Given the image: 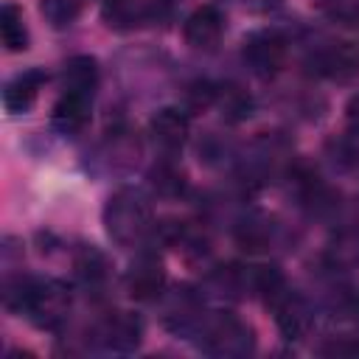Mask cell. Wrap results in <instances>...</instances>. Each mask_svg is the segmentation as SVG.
I'll return each mask as SVG.
<instances>
[{
    "label": "cell",
    "instance_id": "obj_17",
    "mask_svg": "<svg viewBox=\"0 0 359 359\" xmlns=\"http://www.w3.org/2000/svg\"><path fill=\"white\" fill-rule=\"evenodd\" d=\"M73 269H76V275L84 283H98V280L107 278V269L109 266H107L104 252H98L95 247H81L76 252V258H73Z\"/></svg>",
    "mask_w": 359,
    "mask_h": 359
},
{
    "label": "cell",
    "instance_id": "obj_19",
    "mask_svg": "<svg viewBox=\"0 0 359 359\" xmlns=\"http://www.w3.org/2000/svg\"><path fill=\"white\" fill-rule=\"evenodd\" d=\"M39 11L48 25L53 28H67L79 17V0H42Z\"/></svg>",
    "mask_w": 359,
    "mask_h": 359
},
{
    "label": "cell",
    "instance_id": "obj_15",
    "mask_svg": "<svg viewBox=\"0 0 359 359\" xmlns=\"http://www.w3.org/2000/svg\"><path fill=\"white\" fill-rule=\"evenodd\" d=\"M62 81H65V90H70V93L93 95V90H95V84H98L95 59H93V56H76V59H70V62L65 65Z\"/></svg>",
    "mask_w": 359,
    "mask_h": 359
},
{
    "label": "cell",
    "instance_id": "obj_14",
    "mask_svg": "<svg viewBox=\"0 0 359 359\" xmlns=\"http://www.w3.org/2000/svg\"><path fill=\"white\" fill-rule=\"evenodd\" d=\"M0 39H3L6 50H11V53H20L28 48V28H25L20 6H14V3H3V8H0Z\"/></svg>",
    "mask_w": 359,
    "mask_h": 359
},
{
    "label": "cell",
    "instance_id": "obj_1",
    "mask_svg": "<svg viewBox=\"0 0 359 359\" xmlns=\"http://www.w3.org/2000/svg\"><path fill=\"white\" fill-rule=\"evenodd\" d=\"M6 306L25 314L39 328H56L70 309V292L59 280H6Z\"/></svg>",
    "mask_w": 359,
    "mask_h": 359
},
{
    "label": "cell",
    "instance_id": "obj_24",
    "mask_svg": "<svg viewBox=\"0 0 359 359\" xmlns=\"http://www.w3.org/2000/svg\"><path fill=\"white\" fill-rule=\"evenodd\" d=\"M104 3H112V0H104Z\"/></svg>",
    "mask_w": 359,
    "mask_h": 359
},
{
    "label": "cell",
    "instance_id": "obj_9",
    "mask_svg": "<svg viewBox=\"0 0 359 359\" xmlns=\"http://www.w3.org/2000/svg\"><path fill=\"white\" fill-rule=\"evenodd\" d=\"M320 73L337 84H348L359 76V45L356 42H337L325 48L317 59Z\"/></svg>",
    "mask_w": 359,
    "mask_h": 359
},
{
    "label": "cell",
    "instance_id": "obj_7",
    "mask_svg": "<svg viewBox=\"0 0 359 359\" xmlns=\"http://www.w3.org/2000/svg\"><path fill=\"white\" fill-rule=\"evenodd\" d=\"M165 286V269L157 255L143 252L126 269V289L135 300H154Z\"/></svg>",
    "mask_w": 359,
    "mask_h": 359
},
{
    "label": "cell",
    "instance_id": "obj_18",
    "mask_svg": "<svg viewBox=\"0 0 359 359\" xmlns=\"http://www.w3.org/2000/svg\"><path fill=\"white\" fill-rule=\"evenodd\" d=\"M104 20L115 28H132L143 20V6L135 0H112L104 3Z\"/></svg>",
    "mask_w": 359,
    "mask_h": 359
},
{
    "label": "cell",
    "instance_id": "obj_11",
    "mask_svg": "<svg viewBox=\"0 0 359 359\" xmlns=\"http://www.w3.org/2000/svg\"><path fill=\"white\" fill-rule=\"evenodd\" d=\"M149 129H151V137H154L160 146H165V149H180V146L188 140L191 121H188V115H185L182 109L165 107V109H160V112L151 118Z\"/></svg>",
    "mask_w": 359,
    "mask_h": 359
},
{
    "label": "cell",
    "instance_id": "obj_8",
    "mask_svg": "<svg viewBox=\"0 0 359 359\" xmlns=\"http://www.w3.org/2000/svg\"><path fill=\"white\" fill-rule=\"evenodd\" d=\"M272 309H275V323H278V328L286 339H303L309 334L311 309L306 306L303 297H297L292 292H283L280 297L272 300Z\"/></svg>",
    "mask_w": 359,
    "mask_h": 359
},
{
    "label": "cell",
    "instance_id": "obj_20",
    "mask_svg": "<svg viewBox=\"0 0 359 359\" xmlns=\"http://www.w3.org/2000/svg\"><path fill=\"white\" fill-rule=\"evenodd\" d=\"M151 185L157 188V194H165V196H177L182 191V174L168 165V163H160L154 171H151Z\"/></svg>",
    "mask_w": 359,
    "mask_h": 359
},
{
    "label": "cell",
    "instance_id": "obj_22",
    "mask_svg": "<svg viewBox=\"0 0 359 359\" xmlns=\"http://www.w3.org/2000/svg\"><path fill=\"white\" fill-rule=\"evenodd\" d=\"M345 123H348V129H351V132H356V135H359V93H356V95H351V101L345 104Z\"/></svg>",
    "mask_w": 359,
    "mask_h": 359
},
{
    "label": "cell",
    "instance_id": "obj_10",
    "mask_svg": "<svg viewBox=\"0 0 359 359\" xmlns=\"http://www.w3.org/2000/svg\"><path fill=\"white\" fill-rule=\"evenodd\" d=\"M90 101L93 95H84V93H70L65 90L62 98L53 104V112H50V121L59 132L65 135H76L87 126L90 121Z\"/></svg>",
    "mask_w": 359,
    "mask_h": 359
},
{
    "label": "cell",
    "instance_id": "obj_4",
    "mask_svg": "<svg viewBox=\"0 0 359 359\" xmlns=\"http://www.w3.org/2000/svg\"><path fill=\"white\" fill-rule=\"evenodd\" d=\"M244 62L252 67V73L258 76H269L283 65L286 56V39L278 31H255L244 39L241 48Z\"/></svg>",
    "mask_w": 359,
    "mask_h": 359
},
{
    "label": "cell",
    "instance_id": "obj_2",
    "mask_svg": "<svg viewBox=\"0 0 359 359\" xmlns=\"http://www.w3.org/2000/svg\"><path fill=\"white\" fill-rule=\"evenodd\" d=\"M104 227L109 238L121 247L137 244L151 227V205L143 191L121 188L104 205Z\"/></svg>",
    "mask_w": 359,
    "mask_h": 359
},
{
    "label": "cell",
    "instance_id": "obj_3",
    "mask_svg": "<svg viewBox=\"0 0 359 359\" xmlns=\"http://www.w3.org/2000/svg\"><path fill=\"white\" fill-rule=\"evenodd\" d=\"M205 351L216 356H244L252 351V331L233 314H216L202 325Z\"/></svg>",
    "mask_w": 359,
    "mask_h": 359
},
{
    "label": "cell",
    "instance_id": "obj_5",
    "mask_svg": "<svg viewBox=\"0 0 359 359\" xmlns=\"http://www.w3.org/2000/svg\"><path fill=\"white\" fill-rule=\"evenodd\" d=\"M98 339L107 351H115V353H132L140 339H143V323L137 314L132 311H112L101 328H98Z\"/></svg>",
    "mask_w": 359,
    "mask_h": 359
},
{
    "label": "cell",
    "instance_id": "obj_23",
    "mask_svg": "<svg viewBox=\"0 0 359 359\" xmlns=\"http://www.w3.org/2000/svg\"><path fill=\"white\" fill-rule=\"evenodd\" d=\"M283 0H244V6L250 11H258V14H266V11H275Z\"/></svg>",
    "mask_w": 359,
    "mask_h": 359
},
{
    "label": "cell",
    "instance_id": "obj_12",
    "mask_svg": "<svg viewBox=\"0 0 359 359\" xmlns=\"http://www.w3.org/2000/svg\"><path fill=\"white\" fill-rule=\"evenodd\" d=\"M42 84H45V73H42V70H25V73H20L17 79H11V81L6 84V90H3V104H6V109H8V112H25V109L36 101Z\"/></svg>",
    "mask_w": 359,
    "mask_h": 359
},
{
    "label": "cell",
    "instance_id": "obj_21",
    "mask_svg": "<svg viewBox=\"0 0 359 359\" xmlns=\"http://www.w3.org/2000/svg\"><path fill=\"white\" fill-rule=\"evenodd\" d=\"M216 93H219V87H213L210 81H196V84L188 87L185 98H188V104L194 109H205V107L216 104Z\"/></svg>",
    "mask_w": 359,
    "mask_h": 359
},
{
    "label": "cell",
    "instance_id": "obj_6",
    "mask_svg": "<svg viewBox=\"0 0 359 359\" xmlns=\"http://www.w3.org/2000/svg\"><path fill=\"white\" fill-rule=\"evenodd\" d=\"M224 34V17L216 6H199L188 14L182 25V36L196 50H213Z\"/></svg>",
    "mask_w": 359,
    "mask_h": 359
},
{
    "label": "cell",
    "instance_id": "obj_13",
    "mask_svg": "<svg viewBox=\"0 0 359 359\" xmlns=\"http://www.w3.org/2000/svg\"><path fill=\"white\" fill-rule=\"evenodd\" d=\"M325 261L337 269H353L359 266V230L348 227V230H339L328 247H325Z\"/></svg>",
    "mask_w": 359,
    "mask_h": 359
},
{
    "label": "cell",
    "instance_id": "obj_16",
    "mask_svg": "<svg viewBox=\"0 0 359 359\" xmlns=\"http://www.w3.org/2000/svg\"><path fill=\"white\" fill-rule=\"evenodd\" d=\"M216 107L222 109V115H224L230 123L247 121V118L252 115V98L247 95V90H241V87H236V84L219 87V93H216Z\"/></svg>",
    "mask_w": 359,
    "mask_h": 359
}]
</instances>
